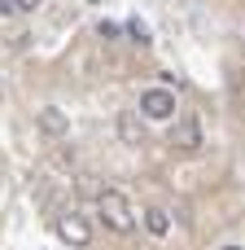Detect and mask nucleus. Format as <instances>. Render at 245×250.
Listing matches in <instances>:
<instances>
[{
	"instance_id": "obj_5",
	"label": "nucleus",
	"mask_w": 245,
	"mask_h": 250,
	"mask_svg": "<svg viewBox=\"0 0 245 250\" xmlns=\"http://www.w3.org/2000/svg\"><path fill=\"white\" fill-rule=\"evenodd\" d=\"M39 132H48V136H66V132H70V119H66V110H57V105H44V110H39Z\"/></svg>"
},
{
	"instance_id": "obj_6",
	"label": "nucleus",
	"mask_w": 245,
	"mask_h": 250,
	"mask_svg": "<svg viewBox=\"0 0 245 250\" xmlns=\"http://www.w3.org/2000/svg\"><path fill=\"white\" fill-rule=\"evenodd\" d=\"M145 229H149L153 237H167V233H171V215H167L162 207H149V211H145Z\"/></svg>"
},
{
	"instance_id": "obj_11",
	"label": "nucleus",
	"mask_w": 245,
	"mask_h": 250,
	"mask_svg": "<svg viewBox=\"0 0 245 250\" xmlns=\"http://www.w3.org/2000/svg\"><path fill=\"white\" fill-rule=\"evenodd\" d=\"M224 250H237V246H224Z\"/></svg>"
},
{
	"instance_id": "obj_2",
	"label": "nucleus",
	"mask_w": 245,
	"mask_h": 250,
	"mask_svg": "<svg viewBox=\"0 0 245 250\" xmlns=\"http://www.w3.org/2000/svg\"><path fill=\"white\" fill-rule=\"evenodd\" d=\"M57 237H61L66 246L83 250L92 242V229H88V220H83L79 211H61V215H57Z\"/></svg>"
},
{
	"instance_id": "obj_10",
	"label": "nucleus",
	"mask_w": 245,
	"mask_h": 250,
	"mask_svg": "<svg viewBox=\"0 0 245 250\" xmlns=\"http://www.w3.org/2000/svg\"><path fill=\"white\" fill-rule=\"evenodd\" d=\"M9 13H18V9H13V0H0V18H9Z\"/></svg>"
},
{
	"instance_id": "obj_3",
	"label": "nucleus",
	"mask_w": 245,
	"mask_h": 250,
	"mask_svg": "<svg viewBox=\"0 0 245 250\" xmlns=\"http://www.w3.org/2000/svg\"><path fill=\"white\" fill-rule=\"evenodd\" d=\"M140 114H145V119H158V123L171 119V114H175V92H171V88H145V92H140Z\"/></svg>"
},
{
	"instance_id": "obj_4",
	"label": "nucleus",
	"mask_w": 245,
	"mask_h": 250,
	"mask_svg": "<svg viewBox=\"0 0 245 250\" xmlns=\"http://www.w3.org/2000/svg\"><path fill=\"white\" fill-rule=\"evenodd\" d=\"M171 145H175L180 154H197V149H202V127H197L193 119H180V123L171 127Z\"/></svg>"
},
{
	"instance_id": "obj_7",
	"label": "nucleus",
	"mask_w": 245,
	"mask_h": 250,
	"mask_svg": "<svg viewBox=\"0 0 245 250\" xmlns=\"http://www.w3.org/2000/svg\"><path fill=\"white\" fill-rule=\"evenodd\" d=\"M118 136H123L127 145H140V123H136V114H123V119H118Z\"/></svg>"
},
{
	"instance_id": "obj_1",
	"label": "nucleus",
	"mask_w": 245,
	"mask_h": 250,
	"mask_svg": "<svg viewBox=\"0 0 245 250\" xmlns=\"http://www.w3.org/2000/svg\"><path fill=\"white\" fill-rule=\"evenodd\" d=\"M96 215H101L105 229H114V233H132V229H136L132 202H127L118 189H101V193H96Z\"/></svg>"
},
{
	"instance_id": "obj_8",
	"label": "nucleus",
	"mask_w": 245,
	"mask_h": 250,
	"mask_svg": "<svg viewBox=\"0 0 245 250\" xmlns=\"http://www.w3.org/2000/svg\"><path fill=\"white\" fill-rule=\"evenodd\" d=\"M127 31H132V40H136V44H140V48H145V44H149V26H145V22H140V18H132V22H127Z\"/></svg>"
},
{
	"instance_id": "obj_9",
	"label": "nucleus",
	"mask_w": 245,
	"mask_h": 250,
	"mask_svg": "<svg viewBox=\"0 0 245 250\" xmlns=\"http://www.w3.org/2000/svg\"><path fill=\"white\" fill-rule=\"evenodd\" d=\"M44 0H13V9H22V13H31V9H39Z\"/></svg>"
}]
</instances>
